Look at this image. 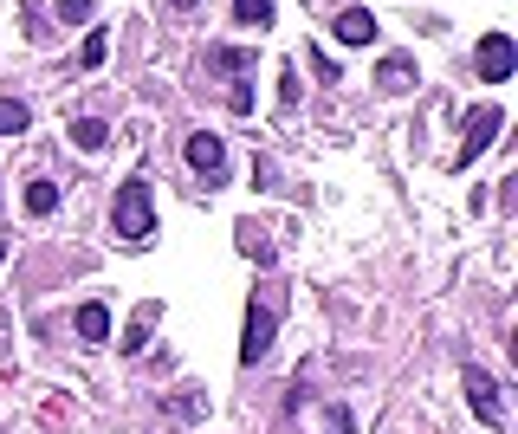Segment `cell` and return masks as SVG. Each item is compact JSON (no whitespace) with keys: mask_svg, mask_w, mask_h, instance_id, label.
<instances>
[{"mask_svg":"<svg viewBox=\"0 0 518 434\" xmlns=\"http://www.w3.org/2000/svg\"><path fill=\"white\" fill-rule=\"evenodd\" d=\"M111 227H117V240H130V247L156 234V195H149L143 175H130V182L117 188V201H111Z\"/></svg>","mask_w":518,"mask_h":434,"instance_id":"1","label":"cell"},{"mask_svg":"<svg viewBox=\"0 0 518 434\" xmlns=\"http://www.w3.org/2000/svg\"><path fill=\"white\" fill-rule=\"evenodd\" d=\"M473 72L486 78V85H506L518 72V39L512 33H480V46H473Z\"/></svg>","mask_w":518,"mask_h":434,"instance_id":"2","label":"cell"},{"mask_svg":"<svg viewBox=\"0 0 518 434\" xmlns=\"http://www.w3.org/2000/svg\"><path fill=\"white\" fill-rule=\"evenodd\" d=\"M499 130H506V111H499V104H480V111L467 117V143H460L454 169H467V162H480V156H486V143H493Z\"/></svg>","mask_w":518,"mask_h":434,"instance_id":"3","label":"cell"},{"mask_svg":"<svg viewBox=\"0 0 518 434\" xmlns=\"http://www.w3.org/2000/svg\"><path fill=\"white\" fill-rule=\"evenodd\" d=\"M272 337H279V305H272V298L259 305V298H253V311H247V337H240V363H259V357L272 350Z\"/></svg>","mask_w":518,"mask_h":434,"instance_id":"4","label":"cell"},{"mask_svg":"<svg viewBox=\"0 0 518 434\" xmlns=\"http://www.w3.org/2000/svg\"><path fill=\"white\" fill-rule=\"evenodd\" d=\"M182 156H188V169H195V175H208V182H221V169H227V143L214 137V130H195V137L182 143Z\"/></svg>","mask_w":518,"mask_h":434,"instance_id":"5","label":"cell"},{"mask_svg":"<svg viewBox=\"0 0 518 434\" xmlns=\"http://www.w3.org/2000/svg\"><path fill=\"white\" fill-rule=\"evenodd\" d=\"M467 402L480 422H499V389H493V370H480V363H467Z\"/></svg>","mask_w":518,"mask_h":434,"instance_id":"6","label":"cell"},{"mask_svg":"<svg viewBox=\"0 0 518 434\" xmlns=\"http://www.w3.org/2000/svg\"><path fill=\"white\" fill-rule=\"evenodd\" d=\"M337 39H344V46H370V39H376V13L370 7H344V13H337Z\"/></svg>","mask_w":518,"mask_h":434,"instance_id":"7","label":"cell"},{"mask_svg":"<svg viewBox=\"0 0 518 434\" xmlns=\"http://www.w3.org/2000/svg\"><path fill=\"white\" fill-rule=\"evenodd\" d=\"M78 337H85V344H104V337H111V305H98V298H91V305H78Z\"/></svg>","mask_w":518,"mask_h":434,"instance_id":"8","label":"cell"},{"mask_svg":"<svg viewBox=\"0 0 518 434\" xmlns=\"http://www.w3.org/2000/svg\"><path fill=\"white\" fill-rule=\"evenodd\" d=\"M104 143H111V130H104L98 117H78V124H72V149H85V156H98Z\"/></svg>","mask_w":518,"mask_h":434,"instance_id":"9","label":"cell"},{"mask_svg":"<svg viewBox=\"0 0 518 434\" xmlns=\"http://www.w3.org/2000/svg\"><path fill=\"white\" fill-rule=\"evenodd\" d=\"M104 59H111V33L98 26V33H85V46H78V65H85V72H98Z\"/></svg>","mask_w":518,"mask_h":434,"instance_id":"10","label":"cell"},{"mask_svg":"<svg viewBox=\"0 0 518 434\" xmlns=\"http://www.w3.org/2000/svg\"><path fill=\"white\" fill-rule=\"evenodd\" d=\"M149 331H156V305H143V311H136V324L124 331V357H136V350L149 344Z\"/></svg>","mask_w":518,"mask_h":434,"instance_id":"11","label":"cell"},{"mask_svg":"<svg viewBox=\"0 0 518 434\" xmlns=\"http://www.w3.org/2000/svg\"><path fill=\"white\" fill-rule=\"evenodd\" d=\"M26 124H33V111H26L20 98H0V137H20Z\"/></svg>","mask_w":518,"mask_h":434,"instance_id":"12","label":"cell"},{"mask_svg":"<svg viewBox=\"0 0 518 434\" xmlns=\"http://www.w3.org/2000/svg\"><path fill=\"white\" fill-rule=\"evenodd\" d=\"M52 208H59V188H52V182H33V188H26V214H33V221H46Z\"/></svg>","mask_w":518,"mask_h":434,"instance_id":"13","label":"cell"},{"mask_svg":"<svg viewBox=\"0 0 518 434\" xmlns=\"http://www.w3.org/2000/svg\"><path fill=\"white\" fill-rule=\"evenodd\" d=\"M234 20H240V26H259V33H266V26H272V0H234Z\"/></svg>","mask_w":518,"mask_h":434,"instance_id":"14","label":"cell"},{"mask_svg":"<svg viewBox=\"0 0 518 434\" xmlns=\"http://www.w3.org/2000/svg\"><path fill=\"white\" fill-rule=\"evenodd\" d=\"M208 65H214L221 78H240V72H247V52H234V46H214V52H208Z\"/></svg>","mask_w":518,"mask_h":434,"instance_id":"15","label":"cell"},{"mask_svg":"<svg viewBox=\"0 0 518 434\" xmlns=\"http://www.w3.org/2000/svg\"><path fill=\"white\" fill-rule=\"evenodd\" d=\"M324 434H357V422H350L344 402H331V409H324Z\"/></svg>","mask_w":518,"mask_h":434,"instance_id":"16","label":"cell"},{"mask_svg":"<svg viewBox=\"0 0 518 434\" xmlns=\"http://www.w3.org/2000/svg\"><path fill=\"white\" fill-rule=\"evenodd\" d=\"M59 20L65 26H85L91 20V0H59Z\"/></svg>","mask_w":518,"mask_h":434,"instance_id":"17","label":"cell"},{"mask_svg":"<svg viewBox=\"0 0 518 434\" xmlns=\"http://www.w3.org/2000/svg\"><path fill=\"white\" fill-rule=\"evenodd\" d=\"M408 85V59H389L383 65V91H402Z\"/></svg>","mask_w":518,"mask_h":434,"instance_id":"18","label":"cell"},{"mask_svg":"<svg viewBox=\"0 0 518 434\" xmlns=\"http://www.w3.org/2000/svg\"><path fill=\"white\" fill-rule=\"evenodd\" d=\"M311 72H318V85H337V65L324 59V52H311Z\"/></svg>","mask_w":518,"mask_h":434,"instance_id":"19","label":"cell"},{"mask_svg":"<svg viewBox=\"0 0 518 434\" xmlns=\"http://www.w3.org/2000/svg\"><path fill=\"white\" fill-rule=\"evenodd\" d=\"M169 7H201V0H169Z\"/></svg>","mask_w":518,"mask_h":434,"instance_id":"20","label":"cell"},{"mask_svg":"<svg viewBox=\"0 0 518 434\" xmlns=\"http://www.w3.org/2000/svg\"><path fill=\"white\" fill-rule=\"evenodd\" d=\"M0 260H7V240H0Z\"/></svg>","mask_w":518,"mask_h":434,"instance_id":"21","label":"cell"}]
</instances>
